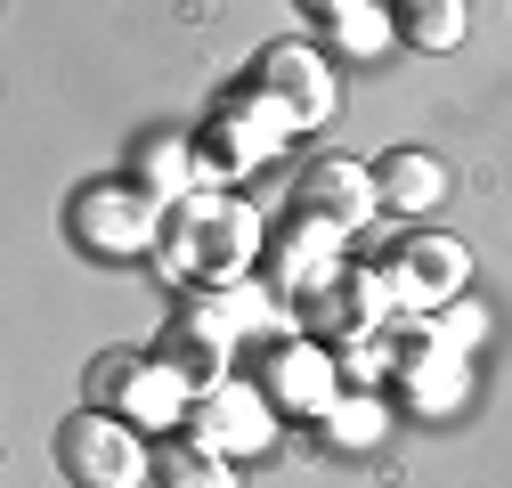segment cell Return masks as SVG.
<instances>
[{"label":"cell","mask_w":512,"mask_h":488,"mask_svg":"<svg viewBox=\"0 0 512 488\" xmlns=\"http://www.w3.org/2000/svg\"><path fill=\"white\" fill-rule=\"evenodd\" d=\"M261 253H269L261 212H252L244 196H228V188H196L187 204L163 212L155 277H163L171 293H236V285H252Z\"/></svg>","instance_id":"obj_1"},{"label":"cell","mask_w":512,"mask_h":488,"mask_svg":"<svg viewBox=\"0 0 512 488\" xmlns=\"http://www.w3.org/2000/svg\"><path fill=\"white\" fill-rule=\"evenodd\" d=\"M277 407H269V391L261 383H220V391H204L196 407H187V440H204L212 456H228V464H244V456H269L277 448Z\"/></svg>","instance_id":"obj_11"},{"label":"cell","mask_w":512,"mask_h":488,"mask_svg":"<svg viewBox=\"0 0 512 488\" xmlns=\"http://www.w3.org/2000/svg\"><path fill=\"white\" fill-rule=\"evenodd\" d=\"M90 407L98 415H122V423H139V432H187V383L171 375V366L155 350H114V358H90Z\"/></svg>","instance_id":"obj_3"},{"label":"cell","mask_w":512,"mask_h":488,"mask_svg":"<svg viewBox=\"0 0 512 488\" xmlns=\"http://www.w3.org/2000/svg\"><path fill=\"white\" fill-rule=\"evenodd\" d=\"M293 139V122L252 90V82H236V90H220L212 98V114L196 122V155H204V188H220V179H244V171H261L277 147Z\"/></svg>","instance_id":"obj_2"},{"label":"cell","mask_w":512,"mask_h":488,"mask_svg":"<svg viewBox=\"0 0 512 488\" xmlns=\"http://www.w3.org/2000/svg\"><path fill=\"white\" fill-rule=\"evenodd\" d=\"M155 488H244V480H236V464H228V456H212L204 440L171 432V440L155 448Z\"/></svg>","instance_id":"obj_18"},{"label":"cell","mask_w":512,"mask_h":488,"mask_svg":"<svg viewBox=\"0 0 512 488\" xmlns=\"http://www.w3.org/2000/svg\"><path fill=\"white\" fill-rule=\"evenodd\" d=\"M269 391L277 415H301V423H326L334 399H342V358L326 342H309V334H269L261 350V375H252Z\"/></svg>","instance_id":"obj_10"},{"label":"cell","mask_w":512,"mask_h":488,"mask_svg":"<svg viewBox=\"0 0 512 488\" xmlns=\"http://www.w3.org/2000/svg\"><path fill=\"white\" fill-rule=\"evenodd\" d=\"M472 350L447 334L439 318H407L399 334H391V399H407V407H423V415H447V407H464V391H472V366H464Z\"/></svg>","instance_id":"obj_6"},{"label":"cell","mask_w":512,"mask_h":488,"mask_svg":"<svg viewBox=\"0 0 512 488\" xmlns=\"http://www.w3.org/2000/svg\"><path fill=\"white\" fill-rule=\"evenodd\" d=\"M374 171L350 163V155H317L309 171H293V196H285V220H309V228H334V236H358L374 220Z\"/></svg>","instance_id":"obj_12"},{"label":"cell","mask_w":512,"mask_h":488,"mask_svg":"<svg viewBox=\"0 0 512 488\" xmlns=\"http://www.w3.org/2000/svg\"><path fill=\"white\" fill-rule=\"evenodd\" d=\"M57 472L74 488H147L155 480V448L139 440V423L82 407V415L57 423Z\"/></svg>","instance_id":"obj_5"},{"label":"cell","mask_w":512,"mask_h":488,"mask_svg":"<svg viewBox=\"0 0 512 488\" xmlns=\"http://www.w3.org/2000/svg\"><path fill=\"white\" fill-rule=\"evenodd\" d=\"M382 277H391V301L407 318H439L447 301H464L472 285V244L447 236V228H415L391 261H382Z\"/></svg>","instance_id":"obj_9"},{"label":"cell","mask_w":512,"mask_h":488,"mask_svg":"<svg viewBox=\"0 0 512 488\" xmlns=\"http://www.w3.org/2000/svg\"><path fill=\"white\" fill-rule=\"evenodd\" d=\"M66 236L82 244L90 261H155V236H163V204L139 196L131 179H90V188L66 204Z\"/></svg>","instance_id":"obj_4"},{"label":"cell","mask_w":512,"mask_h":488,"mask_svg":"<svg viewBox=\"0 0 512 488\" xmlns=\"http://www.w3.org/2000/svg\"><path fill=\"white\" fill-rule=\"evenodd\" d=\"M350 261H342V236L334 228H309V220H285V228H269V253H261V277H269V293L285 301H309L317 285H334Z\"/></svg>","instance_id":"obj_13"},{"label":"cell","mask_w":512,"mask_h":488,"mask_svg":"<svg viewBox=\"0 0 512 488\" xmlns=\"http://www.w3.org/2000/svg\"><path fill=\"white\" fill-rule=\"evenodd\" d=\"M252 90H261L293 131H326L334 106H342V82H334L326 49H317L309 33H285V41H269L261 57H252Z\"/></svg>","instance_id":"obj_7"},{"label":"cell","mask_w":512,"mask_h":488,"mask_svg":"<svg viewBox=\"0 0 512 488\" xmlns=\"http://www.w3.org/2000/svg\"><path fill=\"white\" fill-rule=\"evenodd\" d=\"M382 432H391V399H382V391H342L334 415L317 423V440H326V448H374Z\"/></svg>","instance_id":"obj_19"},{"label":"cell","mask_w":512,"mask_h":488,"mask_svg":"<svg viewBox=\"0 0 512 488\" xmlns=\"http://www.w3.org/2000/svg\"><path fill=\"white\" fill-rule=\"evenodd\" d=\"M391 277L382 269H342L334 285H317L309 301H293V326L309 342H326V350H350V342H374V334H391Z\"/></svg>","instance_id":"obj_8"},{"label":"cell","mask_w":512,"mask_h":488,"mask_svg":"<svg viewBox=\"0 0 512 488\" xmlns=\"http://www.w3.org/2000/svg\"><path fill=\"white\" fill-rule=\"evenodd\" d=\"M309 33L334 41L342 57H382V49L399 41L391 9H374V0H317V9H309Z\"/></svg>","instance_id":"obj_16"},{"label":"cell","mask_w":512,"mask_h":488,"mask_svg":"<svg viewBox=\"0 0 512 488\" xmlns=\"http://www.w3.org/2000/svg\"><path fill=\"white\" fill-rule=\"evenodd\" d=\"M374 196H382V212L423 220V212L447 204V171H439V155H423V147H391V155L374 163Z\"/></svg>","instance_id":"obj_15"},{"label":"cell","mask_w":512,"mask_h":488,"mask_svg":"<svg viewBox=\"0 0 512 488\" xmlns=\"http://www.w3.org/2000/svg\"><path fill=\"white\" fill-rule=\"evenodd\" d=\"M131 188H139V196H155L163 212H171V204H187V196L204 188V155H196V139H179V131L139 139V155H131Z\"/></svg>","instance_id":"obj_14"},{"label":"cell","mask_w":512,"mask_h":488,"mask_svg":"<svg viewBox=\"0 0 512 488\" xmlns=\"http://www.w3.org/2000/svg\"><path fill=\"white\" fill-rule=\"evenodd\" d=\"M391 25H399V41H407V49L439 57V49H464L472 9H464V0H391Z\"/></svg>","instance_id":"obj_17"}]
</instances>
